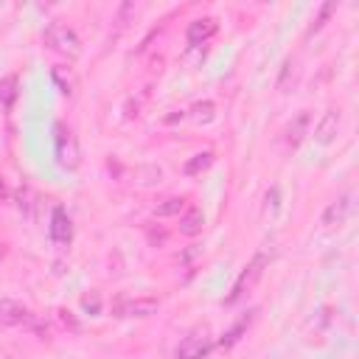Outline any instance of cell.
<instances>
[{
	"mask_svg": "<svg viewBox=\"0 0 359 359\" xmlns=\"http://www.w3.org/2000/svg\"><path fill=\"white\" fill-rule=\"evenodd\" d=\"M348 213H351V196L342 194L337 202H331V205L323 210L320 222H323V227H337V224H342V222L348 219Z\"/></svg>",
	"mask_w": 359,
	"mask_h": 359,
	"instance_id": "30bf717a",
	"label": "cell"
},
{
	"mask_svg": "<svg viewBox=\"0 0 359 359\" xmlns=\"http://www.w3.org/2000/svg\"><path fill=\"white\" fill-rule=\"evenodd\" d=\"M294 84H297V65H294V59H286L283 70H280V79H278V90L280 93H292Z\"/></svg>",
	"mask_w": 359,
	"mask_h": 359,
	"instance_id": "9a60e30c",
	"label": "cell"
},
{
	"mask_svg": "<svg viewBox=\"0 0 359 359\" xmlns=\"http://www.w3.org/2000/svg\"><path fill=\"white\" fill-rule=\"evenodd\" d=\"M202 224H205V213L199 208H188L180 219V233L182 236H196L202 230Z\"/></svg>",
	"mask_w": 359,
	"mask_h": 359,
	"instance_id": "7c38bea8",
	"label": "cell"
},
{
	"mask_svg": "<svg viewBox=\"0 0 359 359\" xmlns=\"http://www.w3.org/2000/svg\"><path fill=\"white\" fill-rule=\"evenodd\" d=\"M334 11H337V3H334V0L323 3V6H320V14H317V20H314V22H311V28H309V36H311L314 31H320V28L325 25V20H328V17L334 14Z\"/></svg>",
	"mask_w": 359,
	"mask_h": 359,
	"instance_id": "44dd1931",
	"label": "cell"
},
{
	"mask_svg": "<svg viewBox=\"0 0 359 359\" xmlns=\"http://www.w3.org/2000/svg\"><path fill=\"white\" fill-rule=\"evenodd\" d=\"M157 300L154 297H118L112 303L115 317H151L157 314Z\"/></svg>",
	"mask_w": 359,
	"mask_h": 359,
	"instance_id": "8992f818",
	"label": "cell"
},
{
	"mask_svg": "<svg viewBox=\"0 0 359 359\" xmlns=\"http://www.w3.org/2000/svg\"><path fill=\"white\" fill-rule=\"evenodd\" d=\"M213 165V151H199V154H194L188 163H185V174L188 177H196V174H202L205 168H210Z\"/></svg>",
	"mask_w": 359,
	"mask_h": 359,
	"instance_id": "2e32d148",
	"label": "cell"
},
{
	"mask_svg": "<svg viewBox=\"0 0 359 359\" xmlns=\"http://www.w3.org/2000/svg\"><path fill=\"white\" fill-rule=\"evenodd\" d=\"M42 39H45V45H50L53 50H59V53H65V56H79V53H81V42H79L76 31L67 28V25H62V22H50V25L45 28Z\"/></svg>",
	"mask_w": 359,
	"mask_h": 359,
	"instance_id": "277c9868",
	"label": "cell"
},
{
	"mask_svg": "<svg viewBox=\"0 0 359 359\" xmlns=\"http://www.w3.org/2000/svg\"><path fill=\"white\" fill-rule=\"evenodd\" d=\"M17 76H6V79H0V104L3 107H11L14 104V98H17Z\"/></svg>",
	"mask_w": 359,
	"mask_h": 359,
	"instance_id": "d6986e66",
	"label": "cell"
},
{
	"mask_svg": "<svg viewBox=\"0 0 359 359\" xmlns=\"http://www.w3.org/2000/svg\"><path fill=\"white\" fill-rule=\"evenodd\" d=\"M252 320H255V311H247V314H244V317H241L230 331H224V337L219 339V345H222V348H233V345L241 339V334L250 328V323H252Z\"/></svg>",
	"mask_w": 359,
	"mask_h": 359,
	"instance_id": "4fadbf2b",
	"label": "cell"
},
{
	"mask_svg": "<svg viewBox=\"0 0 359 359\" xmlns=\"http://www.w3.org/2000/svg\"><path fill=\"white\" fill-rule=\"evenodd\" d=\"M3 255H6V244L0 241V258H3Z\"/></svg>",
	"mask_w": 359,
	"mask_h": 359,
	"instance_id": "d4e9b609",
	"label": "cell"
},
{
	"mask_svg": "<svg viewBox=\"0 0 359 359\" xmlns=\"http://www.w3.org/2000/svg\"><path fill=\"white\" fill-rule=\"evenodd\" d=\"M53 132H56V163L62 168H70L73 171L79 165V143H76L73 132L65 123H56Z\"/></svg>",
	"mask_w": 359,
	"mask_h": 359,
	"instance_id": "5b68a950",
	"label": "cell"
},
{
	"mask_svg": "<svg viewBox=\"0 0 359 359\" xmlns=\"http://www.w3.org/2000/svg\"><path fill=\"white\" fill-rule=\"evenodd\" d=\"M210 348H213L210 331H208L205 325H199V328L188 331V334L180 339V345H177L174 356H177V359H208Z\"/></svg>",
	"mask_w": 359,
	"mask_h": 359,
	"instance_id": "3957f363",
	"label": "cell"
},
{
	"mask_svg": "<svg viewBox=\"0 0 359 359\" xmlns=\"http://www.w3.org/2000/svg\"><path fill=\"white\" fill-rule=\"evenodd\" d=\"M339 126H342V115H339V109H328V112L320 118V123L314 126V140H317L320 146L334 143L337 135H339Z\"/></svg>",
	"mask_w": 359,
	"mask_h": 359,
	"instance_id": "9c48e42d",
	"label": "cell"
},
{
	"mask_svg": "<svg viewBox=\"0 0 359 359\" xmlns=\"http://www.w3.org/2000/svg\"><path fill=\"white\" fill-rule=\"evenodd\" d=\"M3 359H14V356H3Z\"/></svg>",
	"mask_w": 359,
	"mask_h": 359,
	"instance_id": "484cf974",
	"label": "cell"
},
{
	"mask_svg": "<svg viewBox=\"0 0 359 359\" xmlns=\"http://www.w3.org/2000/svg\"><path fill=\"white\" fill-rule=\"evenodd\" d=\"M50 238L59 247H67L73 241V222H70V216L62 205H56L53 213H50Z\"/></svg>",
	"mask_w": 359,
	"mask_h": 359,
	"instance_id": "52a82bcc",
	"label": "cell"
},
{
	"mask_svg": "<svg viewBox=\"0 0 359 359\" xmlns=\"http://www.w3.org/2000/svg\"><path fill=\"white\" fill-rule=\"evenodd\" d=\"M188 118L194 121V123H210L213 118H216V107H213V101H199V104H194L191 109H188Z\"/></svg>",
	"mask_w": 359,
	"mask_h": 359,
	"instance_id": "5bb4252c",
	"label": "cell"
},
{
	"mask_svg": "<svg viewBox=\"0 0 359 359\" xmlns=\"http://www.w3.org/2000/svg\"><path fill=\"white\" fill-rule=\"evenodd\" d=\"M182 208H185V196H171V199H163L154 208V216H180Z\"/></svg>",
	"mask_w": 359,
	"mask_h": 359,
	"instance_id": "ac0fdd59",
	"label": "cell"
},
{
	"mask_svg": "<svg viewBox=\"0 0 359 359\" xmlns=\"http://www.w3.org/2000/svg\"><path fill=\"white\" fill-rule=\"evenodd\" d=\"M219 31V22L213 17H199L194 22H188V31H185V39L191 48H202L213 34Z\"/></svg>",
	"mask_w": 359,
	"mask_h": 359,
	"instance_id": "ba28073f",
	"label": "cell"
},
{
	"mask_svg": "<svg viewBox=\"0 0 359 359\" xmlns=\"http://www.w3.org/2000/svg\"><path fill=\"white\" fill-rule=\"evenodd\" d=\"M278 196H280V191L272 185L269 188V194H266V208H272V210H278Z\"/></svg>",
	"mask_w": 359,
	"mask_h": 359,
	"instance_id": "603a6c76",
	"label": "cell"
},
{
	"mask_svg": "<svg viewBox=\"0 0 359 359\" xmlns=\"http://www.w3.org/2000/svg\"><path fill=\"white\" fill-rule=\"evenodd\" d=\"M6 196H8V194H6V185H3V180H0V202H3Z\"/></svg>",
	"mask_w": 359,
	"mask_h": 359,
	"instance_id": "cb8c5ba5",
	"label": "cell"
},
{
	"mask_svg": "<svg viewBox=\"0 0 359 359\" xmlns=\"http://www.w3.org/2000/svg\"><path fill=\"white\" fill-rule=\"evenodd\" d=\"M81 309H84L87 314H98V311H101V297H98V292L84 294V297H81Z\"/></svg>",
	"mask_w": 359,
	"mask_h": 359,
	"instance_id": "7402d4cb",
	"label": "cell"
},
{
	"mask_svg": "<svg viewBox=\"0 0 359 359\" xmlns=\"http://www.w3.org/2000/svg\"><path fill=\"white\" fill-rule=\"evenodd\" d=\"M50 76H53V81L59 84V90H62L65 95H73V90H76V81H73V73H70L67 67L56 65V67L50 70Z\"/></svg>",
	"mask_w": 359,
	"mask_h": 359,
	"instance_id": "e0dca14e",
	"label": "cell"
},
{
	"mask_svg": "<svg viewBox=\"0 0 359 359\" xmlns=\"http://www.w3.org/2000/svg\"><path fill=\"white\" fill-rule=\"evenodd\" d=\"M135 17H137V6L135 3H121L118 6V14H115V22H118V31H123L129 22H135Z\"/></svg>",
	"mask_w": 359,
	"mask_h": 359,
	"instance_id": "ffe728a7",
	"label": "cell"
},
{
	"mask_svg": "<svg viewBox=\"0 0 359 359\" xmlns=\"http://www.w3.org/2000/svg\"><path fill=\"white\" fill-rule=\"evenodd\" d=\"M0 325L3 328H14V325H28V328H34L36 334H48V325H42L22 303H17V300H8V297H0Z\"/></svg>",
	"mask_w": 359,
	"mask_h": 359,
	"instance_id": "7a4b0ae2",
	"label": "cell"
},
{
	"mask_svg": "<svg viewBox=\"0 0 359 359\" xmlns=\"http://www.w3.org/2000/svg\"><path fill=\"white\" fill-rule=\"evenodd\" d=\"M309 123H311V115L309 112H300L289 126H286V143L294 149V146H300V140L306 137V132H309Z\"/></svg>",
	"mask_w": 359,
	"mask_h": 359,
	"instance_id": "8fae6325",
	"label": "cell"
},
{
	"mask_svg": "<svg viewBox=\"0 0 359 359\" xmlns=\"http://www.w3.org/2000/svg\"><path fill=\"white\" fill-rule=\"evenodd\" d=\"M269 258H272V252H266V250H258L255 255H252V261L241 269V275L236 278V283H233V289H230V294H227V303H236L241 294H247L255 283H258V278L264 275V269L269 266Z\"/></svg>",
	"mask_w": 359,
	"mask_h": 359,
	"instance_id": "6da1fadb",
	"label": "cell"
}]
</instances>
